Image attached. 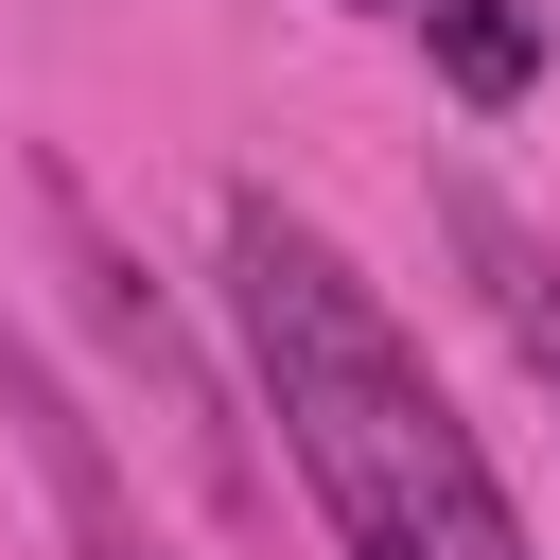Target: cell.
Instances as JSON below:
<instances>
[{"mask_svg":"<svg viewBox=\"0 0 560 560\" xmlns=\"http://www.w3.org/2000/svg\"><path fill=\"white\" fill-rule=\"evenodd\" d=\"M228 332H245V402L280 420L332 560H542L525 508H508V472L472 455L455 385L385 315V280L315 210H280L262 175L228 192Z\"/></svg>","mask_w":560,"mask_h":560,"instance_id":"cell-1","label":"cell"},{"mask_svg":"<svg viewBox=\"0 0 560 560\" xmlns=\"http://www.w3.org/2000/svg\"><path fill=\"white\" fill-rule=\"evenodd\" d=\"M52 245H70V280H88V315H105V350H122L140 385H158V438H175V472H192V490H210L228 525H262V472H245V420H228V385H210V350L175 332V298H158V262H140V245H122V228H105V210H88L70 175H52Z\"/></svg>","mask_w":560,"mask_h":560,"instance_id":"cell-2","label":"cell"},{"mask_svg":"<svg viewBox=\"0 0 560 560\" xmlns=\"http://www.w3.org/2000/svg\"><path fill=\"white\" fill-rule=\"evenodd\" d=\"M438 228H455V280H472V315L508 332V368L560 402V245H542L490 175H438Z\"/></svg>","mask_w":560,"mask_h":560,"instance_id":"cell-3","label":"cell"},{"mask_svg":"<svg viewBox=\"0 0 560 560\" xmlns=\"http://www.w3.org/2000/svg\"><path fill=\"white\" fill-rule=\"evenodd\" d=\"M0 402H18V438H35V472H52V508H70V560H158L140 542V508H122V472H105V438L70 420V385L0 332Z\"/></svg>","mask_w":560,"mask_h":560,"instance_id":"cell-4","label":"cell"},{"mask_svg":"<svg viewBox=\"0 0 560 560\" xmlns=\"http://www.w3.org/2000/svg\"><path fill=\"white\" fill-rule=\"evenodd\" d=\"M402 35L455 70V105H525V88H542V18H525V0H420Z\"/></svg>","mask_w":560,"mask_h":560,"instance_id":"cell-5","label":"cell"},{"mask_svg":"<svg viewBox=\"0 0 560 560\" xmlns=\"http://www.w3.org/2000/svg\"><path fill=\"white\" fill-rule=\"evenodd\" d=\"M350 18H420V0H350Z\"/></svg>","mask_w":560,"mask_h":560,"instance_id":"cell-6","label":"cell"}]
</instances>
